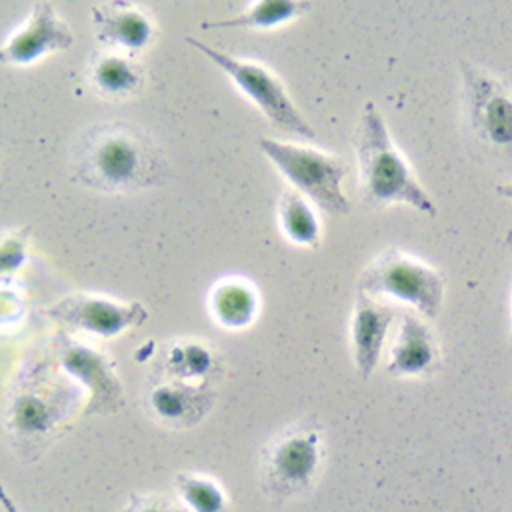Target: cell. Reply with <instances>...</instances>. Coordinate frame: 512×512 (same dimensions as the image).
<instances>
[{"instance_id":"22","label":"cell","mask_w":512,"mask_h":512,"mask_svg":"<svg viewBox=\"0 0 512 512\" xmlns=\"http://www.w3.org/2000/svg\"><path fill=\"white\" fill-rule=\"evenodd\" d=\"M122 512H186L164 496H130Z\"/></svg>"},{"instance_id":"16","label":"cell","mask_w":512,"mask_h":512,"mask_svg":"<svg viewBox=\"0 0 512 512\" xmlns=\"http://www.w3.org/2000/svg\"><path fill=\"white\" fill-rule=\"evenodd\" d=\"M258 304V292L242 278H224L210 292L214 322L230 330L250 326L258 314Z\"/></svg>"},{"instance_id":"9","label":"cell","mask_w":512,"mask_h":512,"mask_svg":"<svg viewBox=\"0 0 512 512\" xmlns=\"http://www.w3.org/2000/svg\"><path fill=\"white\" fill-rule=\"evenodd\" d=\"M74 34L50 2H34L26 22L0 44V62L28 66L52 52L68 50Z\"/></svg>"},{"instance_id":"19","label":"cell","mask_w":512,"mask_h":512,"mask_svg":"<svg viewBox=\"0 0 512 512\" xmlns=\"http://www.w3.org/2000/svg\"><path fill=\"white\" fill-rule=\"evenodd\" d=\"M278 222L284 236L298 246L314 248L320 242V222L310 204L294 188L284 190L278 200Z\"/></svg>"},{"instance_id":"14","label":"cell","mask_w":512,"mask_h":512,"mask_svg":"<svg viewBox=\"0 0 512 512\" xmlns=\"http://www.w3.org/2000/svg\"><path fill=\"white\" fill-rule=\"evenodd\" d=\"M438 362L440 346L432 328L414 312L402 310L386 370L394 376H422L432 372Z\"/></svg>"},{"instance_id":"1","label":"cell","mask_w":512,"mask_h":512,"mask_svg":"<svg viewBox=\"0 0 512 512\" xmlns=\"http://www.w3.org/2000/svg\"><path fill=\"white\" fill-rule=\"evenodd\" d=\"M72 178L106 194H134L166 184L164 152L142 128L106 120L88 126L70 154Z\"/></svg>"},{"instance_id":"21","label":"cell","mask_w":512,"mask_h":512,"mask_svg":"<svg viewBox=\"0 0 512 512\" xmlns=\"http://www.w3.org/2000/svg\"><path fill=\"white\" fill-rule=\"evenodd\" d=\"M174 488L186 512H226L228 498L222 486L208 476L194 472H178Z\"/></svg>"},{"instance_id":"5","label":"cell","mask_w":512,"mask_h":512,"mask_svg":"<svg viewBox=\"0 0 512 512\" xmlns=\"http://www.w3.org/2000/svg\"><path fill=\"white\" fill-rule=\"evenodd\" d=\"M358 292L392 298L434 320L442 310L446 280L424 260L392 246L376 254L360 272Z\"/></svg>"},{"instance_id":"4","label":"cell","mask_w":512,"mask_h":512,"mask_svg":"<svg viewBox=\"0 0 512 512\" xmlns=\"http://www.w3.org/2000/svg\"><path fill=\"white\" fill-rule=\"evenodd\" d=\"M258 148L292 184V188L316 208L332 216L350 212V200L342 188L348 166L340 156L270 136H260Z\"/></svg>"},{"instance_id":"11","label":"cell","mask_w":512,"mask_h":512,"mask_svg":"<svg viewBox=\"0 0 512 512\" xmlns=\"http://www.w3.org/2000/svg\"><path fill=\"white\" fill-rule=\"evenodd\" d=\"M96 38L108 48L130 56L146 50L156 36L152 16L134 2L112 0L90 8Z\"/></svg>"},{"instance_id":"25","label":"cell","mask_w":512,"mask_h":512,"mask_svg":"<svg viewBox=\"0 0 512 512\" xmlns=\"http://www.w3.org/2000/svg\"><path fill=\"white\" fill-rule=\"evenodd\" d=\"M510 346H512V328H510Z\"/></svg>"},{"instance_id":"7","label":"cell","mask_w":512,"mask_h":512,"mask_svg":"<svg viewBox=\"0 0 512 512\" xmlns=\"http://www.w3.org/2000/svg\"><path fill=\"white\" fill-rule=\"evenodd\" d=\"M458 68L470 128L478 140L512 158V92L482 66L460 60Z\"/></svg>"},{"instance_id":"15","label":"cell","mask_w":512,"mask_h":512,"mask_svg":"<svg viewBox=\"0 0 512 512\" xmlns=\"http://www.w3.org/2000/svg\"><path fill=\"white\" fill-rule=\"evenodd\" d=\"M88 80L102 98L128 100L142 90L146 76L136 56L104 48L90 60Z\"/></svg>"},{"instance_id":"20","label":"cell","mask_w":512,"mask_h":512,"mask_svg":"<svg viewBox=\"0 0 512 512\" xmlns=\"http://www.w3.org/2000/svg\"><path fill=\"white\" fill-rule=\"evenodd\" d=\"M58 422L56 406L34 390H22L10 406V424L22 436H44Z\"/></svg>"},{"instance_id":"17","label":"cell","mask_w":512,"mask_h":512,"mask_svg":"<svg viewBox=\"0 0 512 512\" xmlns=\"http://www.w3.org/2000/svg\"><path fill=\"white\" fill-rule=\"evenodd\" d=\"M220 368L218 356L198 340H176L164 352V372L168 380L188 384H210L208 378Z\"/></svg>"},{"instance_id":"10","label":"cell","mask_w":512,"mask_h":512,"mask_svg":"<svg viewBox=\"0 0 512 512\" xmlns=\"http://www.w3.org/2000/svg\"><path fill=\"white\" fill-rule=\"evenodd\" d=\"M56 348L64 372L90 390L86 414H112L122 408L124 388L104 354L68 336L60 338Z\"/></svg>"},{"instance_id":"8","label":"cell","mask_w":512,"mask_h":512,"mask_svg":"<svg viewBox=\"0 0 512 512\" xmlns=\"http://www.w3.org/2000/svg\"><path fill=\"white\" fill-rule=\"evenodd\" d=\"M48 314L72 330L100 338H116L148 318V310L140 302H120L90 292L64 296L48 308Z\"/></svg>"},{"instance_id":"2","label":"cell","mask_w":512,"mask_h":512,"mask_svg":"<svg viewBox=\"0 0 512 512\" xmlns=\"http://www.w3.org/2000/svg\"><path fill=\"white\" fill-rule=\"evenodd\" d=\"M352 144L358 162L360 192L366 204L382 206L402 202L428 216L436 214L434 200L394 144L386 120L374 102L364 104Z\"/></svg>"},{"instance_id":"23","label":"cell","mask_w":512,"mask_h":512,"mask_svg":"<svg viewBox=\"0 0 512 512\" xmlns=\"http://www.w3.org/2000/svg\"><path fill=\"white\" fill-rule=\"evenodd\" d=\"M0 504H2V508H4V512H20L18 508H16V504L12 502V498L8 496V492L0 486Z\"/></svg>"},{"instance_id":"24","label":"cell","mask_w":512,"mask_h":512,"mask_svg":"<svg viewBox=\"0 0 512 512\" xmlns=\"http://www.w3.org/2000/svg\"><path fill=\"white\" fill-rule=\"evenodd\" d=\"M498 192H500L502 196L512 198V182H508V184H504V186H498Z\"/></svg>"},{"instance_id":"13","label":"cell","mask_w":512,"mask_h":512,"mask_svg":"<svg viewBox=\"0 0 512 512\" xmlns=\"http://www.w3.org/2000/svg\"><path fill=\"white\" fill-rule=\"evenodd\" d=\"M216 392L210 384H188L164 380L150 386L146 404L150 414L172 428H190L198 424L212 408Z\"/></svg>"},{"instance_id":"6","label":"cell","mask_w":512,"mask_h":512,"mask_svg":"<svg viewBox=\"0 0 512 512\" xmlns=\"http://www.w3.org/2000/svg\"><path fill=\"white\" fill-rule=\"evenodd\" d=\"M184 40L198 52H202L206 58H210L238 86V90L262 112V116H266V120L272 126L306 140L316 138V130L304 118L300 108L290 98L282 80L270 68L252 60L238 58L214 46H208L206 42H200L192 36H186Z\"/></svg>"},{"instance_id":"12","label":"cell","mask_w":512,"mask_h":512,"mask_svg":"<svg viewBox=\"0 0 512 512\" xmlns=\"http://www.w3.org/2000/svg\"><path fill=\"white\" fill-rule=\"evenodd\" d=\"M398 316H400L398 308L376 302V298L364 292L356 294L352 322H350V338H352L356 370L362 380H368L376 370L388 330Z\"/></svg>"},{"instance_id":"3","label":"cell","mask_w":512,"mask_h":512,"mask_svg":"<svg viewBox=\"0 0 512 512\" xmlns=\"http://www.w3.org/2000/svg\"><path fill=\"white\" fill-rule=\"evenodd\" d=\"M322 460L324 440L318 420L294 422L280 430L262 450L260 488L274 500L300 496L318 478Z\"/></svg>"},{"instance_id":"18","label":"cell","mask_w":512,"mask_h":512,"mask_svg":"<svg viewBox=\"0 0 512 512\" xmlns=\"http://www.w3.org/2000/svg\"><path fill=\"white\" fill-rule=\"evenodd\" d=\"M310 8L312 4L304 0H260L226 20H206L200 28H274L304 16Z\"/></svg>"}]
</instances>
